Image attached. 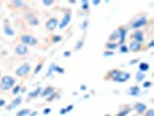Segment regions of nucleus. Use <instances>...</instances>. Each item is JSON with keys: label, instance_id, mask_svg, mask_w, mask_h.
Wrapping results in <instances>:
<instances>
[{"label": "nucleus", "instance_id": "f257e3e1", "mask_svg": "<svg viewBox=\"0 0 154 116\" xmlns=\"http://www.w3.org/2000/svg\"><path fill=\"white\" fill-rule=\"evenodd\" d=\"M15 86V78L12 76H2L0 79V91L7 92Z\"/></svg>", "mask_w": 154, "mask_h": 116}, {"label": "nucleus", "instance_id": "f03ea898", "mask_svg": "<svg viewBox=\"0 0 154 116\" xmlns=\"http://www.w3.org/2000/svg\"><path fill=\"white\" fill-rule=\"evenodd\" d=\"M147 24H148L147 16H136L130 22V27L134 30H140V28L146 27Z\"/></svg>", "mask_w": 154, "mask_h": 116}, {"label": "nucleus", "instance_id": "7ed1b4c3", "mask_svg": "<svg viewBox=\"0 0 154 116\" xmlns=\"http://www.w3.org/2000/svg\"><path fill=\"white\" fill-rule=\"evenodd\" d=\"M20 42L24 44V45H31V46H35L38 44V39L36 37H34L31 34H22L20 36Z\"/></svg>", "mask_w": 154, "mask_h": 116}, {"label": "nucleus", "instance_id": "20e7f679", "mask_svg": "<svg viewBox=\"0 0 154 116\" xmlns=\"http://www.w3.org/2000/svg\"><path fill=\"white\" fill-rule=\"evenodd\" d=\"M31 71V65L29 63H24L22 65H20L17 69L15 70V74L16 77L19 78H23V77H27Z\"/></svg>", "mask_w": 154, "mask_h": 116}, {"label": "nucleus", "instance_id": "39448f33", "mask_svg": "<svg viewBox=\"0 0 154 116\" xmlns=\"http://www.w3.org/2000/svg\"><path fill=\"white\" fill-rule=\"evenodd\" d=\"M130 39H131V41H136V42H139V43H144V41H145V33L143 30H134L130 35Z\"/></svg>", "mask_w": 154, "mask_h": 116}, {"label": "nucleus", "instance_id": "423d86ee", "mask_svg": "<svg viewBox=\"0 0 154 116\" xmlns=\"http://www.w3.org/2000/svg\"><path fill=\"white\" fill-rule=\"evenodd\" d=\"M58 19L57 17H50V19H48V21L45 22V28L46 30L49 31H54L56 28H58Z\"/></svg>", "mask_w": 154, "mask_h": 116}, {"label": "nucleus", "instance_id": "0eeeda50", "mask_svg": "<svg viewBox=\"0 0 154 116\" xmlns=\"http://www.w3.org/2000/svg\"><path fill=\"white\" fill-rule=\"evenodd\" d=\"M130 78H131V74H130V73L121 71V72L112 79V81H115V83H125V81H128Z\"/></svg>", "mask_w": 154, "mask_h": 116}, {"label": "nucleus", "instance_id": "6e6552de", "mask_svg": "<svg viewBox=\"0 0 154 116\" xmlns=\"http://www.w3.org/2000/svg\"><path fill=\"white\" fill-rule=\"evenodd\" d=\"M29 52V49L28 46L22 44V43H19L17 45L15 46V55L19 56V57H22V56H26Z\"/></svg>", "mask_w": 154, "mask_h": 116}, {"label": "nucleus", "instance_id": "1a4fd4ad", "mask_svg": "<svg viewBox=\"0 0 154 116\" xmlns=\"http://www.w3.org/2000/svg\"><path fill=\"white\" fill-rule=\"evenodd\" d=\"M71 19H72V16H71V13H66L65 15L63 16L62 21L58 23V28L60 29V30H64L67 26H69V23L71 22Z\"/></svg>", "mask_w": 154, "mask_h": 116}, {"label": "nucleus", "instance_id": "9d476101", "mask_svg": "<svg viewBox=\"0 0 154 116\" xmlns=\"http://www.w3.org/2000/svg\"><path fill=\"white\" fill-rule=\"evenodd\" d=\"M128 48H129V50L132 51V52H139V51L143 50L144 44L143 43H139V42H136V41H131Z\"/></svg>", "mask_w": 154, "mask_h": 116}, {"label": "nucleus", "instance_id": "9b49d317", "mask_svg": "<svg viewBox=\"0 0 154 116\" xmlns=\"http://www.w3.org/2000/svg\"><path fill=\"white\" fill-rule=\"evenodd\" d=\"M133 108H134L136 113L138 115H144V113L147 110V106L144 102H136L134 106H133Z\"/></svg>", "mask_w": 154, "mask_h": 116}, {"label": "nucleus", "instance_id": "f8f14e48", "mask_svg": "<svg viewBox=\"0 0 154 116\" xmlns=\"http://www.w3.org/2000/svg\"><path fill=\"white\" fill-rule=\"evenodd\" d=\"M117 30H118V34H119L118 44H119V45H121V44H124V42H125V39H126V34H128V30H126V28H124V27H119Z\"/></svg>", "mask_w": 154, "mask_h": 116}, {"label": "nucleus", "instance_id": "ddd939ff", "mask_svg": "<svg viewBox=\"0 0 154 116\" xmlns=\"http://www.w3.org/2000/svg\"><path fill=\"white\" fill-rule=\"evenodd\" d=\"M26 19L28 20V23L30 24L31 27H36V26H38V23H39L38 17L35 16L34 14H28V15L26 16Z\"/></svg>", "mask_w": 154, "mask_h": 116}, {"label": "nucleus", "instance_id": "4468645a", "mask_svg": "<svg viewBox=\"0 0 154 116\" xmlns=\"http://www.w3.org/2000/svg\"><path fill=\"white\" fill-rule=\"evenodd\" d=\"M139 93H140V87H139L138 85L131 86V87L129 88V91H128V94L131 95V96H138Z\"/></svg>", "mask_w": 154, "mask_h": 116}, {"label": "nucleus", "instance_id": "2eb2a0df", "mask_svg": "<svg viewBox=\"0 0 154 116\" xmlns=\"http://www.w3.org/2000/svg\"><path fill=\"white\" fill-rule=\"evenodd\" d=\"M21 103H22V98L21 96H17V98H15V100L11 102V105L7 107V110H12V109H14L17 106H20Z\"/></svg>", "mask_w": 154, "mask_h": 116}, {"label": "nucleus", "instance_id": "dca6fc26", "mask_svg": "<svg viewBox=\"0 0 154 116\" xmlns=\"http://www.w3.org/2000/svg\"><path fill=\"white\" fill-rule=\"evenodd\" d=\"M54 92V87H51V86H48V87H45L42 92H41V94H39V96H42V98H46V96H49V95H51L52 93Z\"/></svg>", "mask_w": 154, "mask_h": 116}, {"label": "nucleus", "instance_id": "f3484780", "mask_svg": "<svg viewBox=\"0 0 154 116\" xmlns=\"http://www.w3.org/2000/svg\"><path fill=\"white\" fill-rule=\"evenodd\" d=\"M118 39H119V34H118V30L116 29L111 33V35L108 37V41L107 42H117L118 43Z\"/></svg>", "mask_w": 154, "mask_h": 116}, {"label": "nucleus", "instance_id": "a211bd4d", "mask_svg": "<svg viewBox=\"0 0 154 116\" xmlns=\"http://www.w3.org/2000/svg\"><path fill=\"white\" fill-rule=\"evenodd\" d=\"M4 33H5V35H7V36H14V34H15L14 29H13L9 24H5V26H4Z\"/></svg>", "mask_w": 154, "mask_h": 116}, {"label": "nucleus", "instance_id": "6ab92c4d", "mask_svg": "<svg viewBox=\"0 0 154 116\" xmlns=\"http://www.w3.org/2000/svg\"><path fill=\"white\" fill-rule=\"evenodd\" d=\"M119 46V44L117 42H107L106 43V49H109V51H112Z\"/></svg>", "mask_w": 154, "mask_h": 116}, {"label": "nucleus", "instance_id": "aec40b11", "mask_svg": "<svg viewBox=\"0 0 154 116\" xmlns=\"http://www.w3.org/2000/svg\"><path fill=\"white\" fill-rule=\"evenodd\" d=\"M149 70V65H148V63H140L139 64V71L140 72H143V73H145Z\"/></svg>", "mask_w": 154, "mask_h": 116}, {"label": "nucleus", "instance_id": "412c9836", "mask_svg": "<svg viewBox=\"0 0 154 116\" xmlns=\"http://www.w3.org/2000/svg\"><path fill=\"white\" fill-rule=\"evenodd\" d=\"M11 5H13L14 8H16V9H21V8H23L26 6V4L23 1H12Z\"/></svg>", "mask_w": 154, "mask_h": 116}, {"label": "nucleus", "instance_id": "4be33fe9", "mask_svg": "<svg viewBox=\"0 0 154 116\" xmlns=\"http://www.w3.org/2000/svg\"><path fill=\"white\" fill-rule=\"evenodd\" d=\"M57 66H58V65H57L56 63H52V64L50 65V67H49V71H48V73H46V76L49 77V76H50V74H51L52 72H56V69H57Z\"/></svg>", "mask_w": 154, "mask_h": 116}, {"label": "nucleus", "instance_id": "5701e85b", "mask_svg": "<svg viewBox=\"0 0 154 116\" xmlns=\"http://www.w3.org/2000/svg\"><path fill=\"white\" fill-rule=\"evenodd\" d=\"M41 92H42V88H37V89H35L34 92H31L30 94H29V98H36V96H38L39 94H41Z\"/></svg>", "mask_w": 154, "mask_h": 116}, {"label": "nucleus", "instance_id": "b1692460", "mask_svg": "<svg viewBox=\"0 0 154 116\" xmlns=\"http://www.w3.org/2000/svg\"><path fill=\"white\" fill-rule=\"evenodd\" d=\"M145 73H143V72H140V71H138L137 72V74H136V79H137V81H143L144 79H145Z\"/></svg>", "mask_w": 154, "mask_h": 116}, {"label": "nucleus", "instance_id": "393cba45", "mask_svg": "<svg viewBox=\"0 0 154 116\" xmlns=\"http://www.w3.org/2000/svg\"><path fill=\"white\" fill-rule=\"evenodd\" d=\"M30 114V109H22V110H20L16 116H26V115H29Z\"/></svg>", "mask_w": 154, "mask_h": 116}, {"label": "nucleus", "instance_id": "a878e982", "mask_svg": "<svg viewBox=\"0 0 154 116\" xmlns=\"http://www.w3.org/2000/svg\"><path fill=\"white\" fill-rule=\"evenodd\" d=\"M119 48V51H121V54H126L128 51H129V48L126 46V44H121V45L118 46Z\"/></svg>", "mask_w": 154, "mask_h": 116}, {"label": "nucleus", "instance_id": "bb28decb", "mask_svg": "<svg viewBox=\"0 0 154 116\" xmlns=\"http://www.w3.org/2000/svg\"><path fill=\"white\" fill-rule=\"evenodd\" d=\"M81 9L82 11H88L89 9V2L88 1H81Z\"/></svg>", "mask_w": 154, "mask_h": 116}, {"label": "nucleus", "instance_id": "cd10ccee", "mask_svg": "<svg viewBox=\"0 0 154 116\" xmlns=\"http://www.w3.org/2000/svg\"><path fill=\"white\" fill-rule=\"evenodd\" d=\"M20 91H21V86L16 85L15 87H13V92H12V94H13V95H16V94H19Z\"/></svg>", "mask_w": 154, "mask_h": 116}, {"label": "nucleus", "instance_id": "c85d7f7f", "mask_svg": "<svg viewBox=\"0 0 154 116\" xmlns=\"http://www.w3.org/2000/svg\"><path fill=\"white\" fill-rule=\"evenodd\" d=\"M130 110H131V109H130V108L124 109L123 111H121V113H118V114H117V116H125V115H128V114L130 113Z\"/></svg>", "mask_w": 154, "mask_h": 116}, {"label": "nucleus", "instance_id": "c756f323", "mask_svg": "<svg viewBox=\"0 0 154 116\" xmlns=\"http://www.w3.org/2000/svg\"><path fill=\"white\" fill-rule=\"evenodd\" d=\"M56 96H58V95H57V93H56V91H54L51 95H49V96H48V100L46 101H48V102H51V101H54V99L56 98Z\"/></svg>", "mask_w": 154, "mask_h": 116}, {"label": "nucleus", "instance_id": "7c9ffc66", "mask_svg": "<svg viewBox=\"0 0 154 116\" xmlns=\"http://www.w3.org/2000/svg\"><path fill=\"white\" fill-rule=\"evenodd\" d=\"M42 66H43V63H39L38 65L36 66V69H35V71H34V73H35V74H37L39 71H41V69H42Z\"/></svg>", "mask_w": 154, "mask_h": 116}, {"label": "nucleus", "instance_id": "2f4dec72", "mask_svg": "<svg viewBox=\"0 0 154 116\" xmlns=\"http://www.w3.org/2000/svg\"><path fill=\"white\" fill-rule=\"evenodd\" d=\"M88 23H89V21H88V20H85V21L82 22V24H81V29H82V30H86V29H87Z\"/></svg>", "mask_w": 154, "mask_h": 116}, {"label": "nucleus", "instance_id": "473e14b6", "mask_svg": "<svg viewBox=\"0 0 154 116\" xmlns=\"http://www.w3.org/2000/svg\"><path fill=\"white\" fill-rule=\"evenodd\" d=\"M42 4H43L44 6H52L54 4V1H42Z\"/></svg>", "mask_w": 154, "mask_h": 116}, {"label": "nucleus", "instance_id": "72a5a7b5", "mask_svg": "<svg viewBox=\"0 0 154 116\" xmlns=\"http://www.w3.org/2000/svg\"><path fill=\"white\" fill-rule=\"evenodd\" d=\"M114 55V51H109V50H106L104 52H103V56L104 57H107V56H112Z\"/></svg>", "mask_w": 154, "mask_h": 116}, {"label": "nucleus", "instance_id": "f704fd0d", "mask_svg": "<svg viewBox=\"0 0 154 116\" xmlns=\"http://www.w3.org/2000/svg\"><path fill=\"white\" fill-rule=\"evenodd\" d=\"M153 46H154V41L152 39V41H149V43L145 46V49H151V48H153Z\"/></svg>", "mask_w": 154, "mask_h": 116}, {"label": "nucleus", "instance_id": "c9c22d12", "mask_svg": "<svg viewBox=\"0 0 154 116\" xmlns=\"http://www.w3.org/2000/svg\"><path fill=\"white\" fill-rule=\"evenodd\" d=\"M143 86H144L145 88H148V87H151V86H152V83H149V81H146V83H144V84H143Z\"/></svg>", "mask_w": 154, "mask_h": 116}, {"label": "nucleus", "instance_id": "e433bc0d", "mask_svg": "<svg viewBox=\"0 0 154 116\" xmlns=\"http://www.w3.org/2000/svg\"><path fill=\"white\" fill-rule=\"evenodd\" d=\"M56 72H58V73H64V69H60L59 66H57V69H56Z\"/></svg>", "mask_w": 154, "mask_h": 116}, {"label": "nucleus", "instance_id": "4c0bfd02", "mask_svg": "<svg viewBox=\"0 0 154 116\" xmlns=\"http://www.w3.org/2000/svg\"><path fill=\"white\" fill-rule=\"evenodd\" d=\"M72 109H73V105H71V106H69L67 108H65V110H66V113H67V111H71Z\"/></svg>", "mask_w": 154, "mask_h": 116}, {"label": "nucleus", "instance_id": "58836bf2", "mask_svg": "<svg viewBox=\"0 0 154 116\" xmlns=\"http://www.w3.org/2000/svg\"><path fill=\"white\" fill-rule=\"evenodd\" d=\"M64 56H65V57H69V56H71V51H65V52H64Z\"/></svg>", "mask_w": 154, "mask_h": 116}, {"label": "nucleus", "instance_id": "ea45409f", "mask_svg": "<svg viewBox=\"0 0 154 116\" xmlns=\"http://www.w3.org/2000/svg\"><path fill=\"white\" fill-rule=\"evenodd\" d=\"M50 111H51V108H45V110H44V111H43V113H44V114H49V113H50Z\"/></svg>", "mask_w": 154, "mask_h": 116}, {"label": "nucleus", "instance_id": "a19ab883", "mask_svg": "<svg viewBox=\"0 0 154 116\" xmlns=\"http://www.w3.org/2000/svg\"><path fill=\"white\" fill-rule=\"evenodd\" d=\"M5 103H6V102H5V100H4V99H0V107H2Z\"/></svg>", "mask_w": 154, "mask_h": 116}, {"label": "nucleus", "instance_id": "79ce46f5", "mask_svg": "<svg viewBox=\"0 0 154 116\" xmlns=\"http://www.w3.org/2000/svg\"><path fill=\"white\" fill-rule=\"evenodd\" d=\"M137 62H139V59H138V58H137V59H132L131 62H130V64H131V65H132V64H134V63H137Z\"/></svg>", "mask_w": 154, "mask_h": 116}, {"label": "nucleus", "instance_id": "37998d69", "mask_svg": "<svg viewBox=\"0 0 154 116\" xmlns=\"http://www.w3.org/2000/svg\"><path fill=\"white\" fill-rule=\"evenodd\" d=\"M59 113H60L62 115H64V114H66V110H65V109H62V110H60Z\"/></svg>", "mask_w": 154, "mask_h": 116}, {"label": "nucleus", "instance_id": "c03bdc74", "mask_svg": "<svg viewBox=\"0 0 154 116\" xmlns=\"http://www.w3.org/2000/svg\"><path fill=\"white\" fill-rule=\"evenodd\" d=\"M93 4H94V5H99V4H100V1H94Z\"/></svg>", "mask_w": 154, "mask_h": 116}, {"label": "nucleus", "instance_id": "a18cd8bd", "mask_svg": "<svg viewBox=\"0 0 154 116\" xmlns=\"http://www.w3.org/2000/svg\"><path fill=\"white\" fill-rule=\"evenodd\" d=\"M132 116H138V115H132Z\"/></svg>", "mask_w": 154, "mask_h": 116}, {"label": "nucleus", "instance_id": "49530a36", "mask_svg": "<svg viewBox=\"0 0 154 116\" xmlns=\"http://www.w3.org/2000/svg\"><path fill=\"white\" fill-rule=\"evenodd\" d=\"M0 77H1V73H0Z\"/></svg>", "mask_w": 154, "mask_h": 116}]
</instances>
